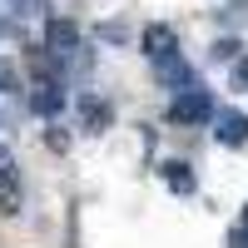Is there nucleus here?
<instances>
[{
    "label": "nucleus",
    "mask_w": 248,
    "mask_h": 248,
    "mask_svg": "<svg viewBox=\"0 0 248 248\" xmlns=\"http://www.w3.org/2000/svg\"><path fill=\"white\" fill-rule=\"evenodd\" d=\"M214 94L203 90V85H194V90H179L174 99H169V119L174 124H214Z\"/></svg>",
    "instance_id": "obj_1"
},
{
    "label": "nucleus",
    "mask_w": 248,
    "mask_h": 248,
    "mask_svg": "<svg viewBox=\"0 0 248 248\" xmlns=\"http://www.w3.org/2000/svg\"><path fill=\"white\" fill-rule=\"evenodd\" d=\"M139 50L149 55V65L159 70V65H169V60H179V35H174L169 25H144V35H139Z\"/></svg>",
    "instance_id": "obj_2"
},
{
    "label": "nucleus",
    "mask_w": 248,
    "mask_h": 248,
    "mask_svg": "<svg viewBox=\"0 0 248 248\" xmlns=\"http://www.w3.org/2000/svg\"><path fill=\"white\" fill-rule=\"evenodd\" d=\"M75 50H79V30L70 25V20L50 15V20H45V55H50V60H70Z\"/></svg>",
    "instance_id": "obj_3"
},
{
    "label": "nucleus",
    "mask_w": 248,
    "mask_h": 248,
    "mask_svg": "<svg viewBox=\"0 0 248 248\" xmlns=\"http://www.w3.org/2000/svg\"><path fill=\"white\" fill-rule=\"evenodd\" d=\"M65 79H50V75H40L35 79V90H30V109L35 114H45V119H55L60 109H65Z\"/></svg>",
    "instance_id": "obj_4"
},
{
    "label": "nucleus",
    "mask_w": 248,
    "mask_h": 248,
    "mask_svg": "<svg viewBox=\"0 0 248 248\" xmlns=\"http://www.w3.org/2000/svg\"><path fill=\"white\" fill-rule=\"evenodd\" d=\"M214 139L223 149H243L248 144V114L243 109H218L214 114Z\"/></svg>",
    "instance_id": "obj_5"
},
{
    "label": "nucleus",
    "mask_w": 248,
    "mask_h": 248,
    "mask_svg": "<svg viewBox=\"0 0 248 248\" xmlns=\"http://www.w3.org/2000/svg\"><path fill=\"white\" fill-rule=\"evenodd\" d=\"M159 179H164V189H169V194H184V199L199 189L194 164H184V159H164V164H159Z\"/></svg>",
    "instance_id": "obj_6"
},
{
    "label": "nucleus",
    "mask_w": 248,
    "mask_h": 248,
    "mask_svg": "<svg viewBox=\"0 0 248 248\" xmlns=\"http://www.w3.org/2000/svg\"><path fill=\"white\" fill-rule=\"evenodd\" d=\"M79 114H85V129L90 134H105L109 124H114V105H109V99H94V94L79 99Z\"/></svg>",
    "instance_id": "obj_7"
},
{
    "label": "nucleus",
    "mask_w": 248,
    "mask_h": 248,
    "mask_svg": "<svg viewBox=\"0 0 248 248\" xmlns=\"http://www.w3.org/2000/svg\"><path fill=\"white\" fill-rule=\"evenodd\" d=\"M0 214H20V169L0 159Z\"/></svg>",
    "instance_id": "obj_8"
},
{
    "label": "nucleus",
    "mask_w": 248,
    "mask_h": 248,
    "mask_svg": "<svg viewBox=\"0 0 248 248\" xmlns=\"http://www.w3.org/2000/svg\"><path fill=\"white\" fill-rule=\"evenodd\" d=\"M238 50H243V45H238L233 35H223V40H214V60H238Z\"/></svg>",
    "instance_id": "obj_9"
},
{
    "label": "nucleus",
    "mask_w": 248,
    "mask_h": 248,
    "mask_svg": "<svg viewBox=\"0 0 248 248\" xmlns=\"http://www.w3.org/2000/svg\"><path fill=\"white\" fill-rule=\"evenodd\" d=\"M15 15H45V0H5Z\"/></svg>",
    "instance_id": "obj_10"
},
{
    "label": "nucleus",
    "mask_w": 248,
    "mask_h": 248,
    "mask_svg": "<svg viewBox=\"0 0 248 248\" xmlns=\"http://www.w3.org/2000/svg\"><path fill=\"white\" fill-rule=\"evenodd\" d=\"M10 90H15V65L0 60V94H10Z\"/></svg>",
    "instance_id": "obj_11"
},
{
    "label": "nucleus",
    "mask_w": 248,
    "mask_h": 248,
    "mask_svg": "<svg viewBox=\"0 0 248 248\" xmlns=\"http://www.w3.org/2000/svg\"><path fill=\"white\" fill-rule=\"evenodd\" d=\"M233 90H248V60H238V65H233Z\"/></svg>",
    "instance_id": "obj_12"
},
{
    "label": "nucleus",
    "mask_w": 248,
    "mask_h": 248,
    "mask_svg": "<svg viewBox=\"0 0 248 248\" xmlns=\"http://www.w3.org/2000/svg\"><path fill=\"white\" fill-rule=\"evenodd\" d=\"M229 248H248V223H238V229L229 233Z\"/></svg>",
    "instance_id": "obj_13"
}]
</instances>
